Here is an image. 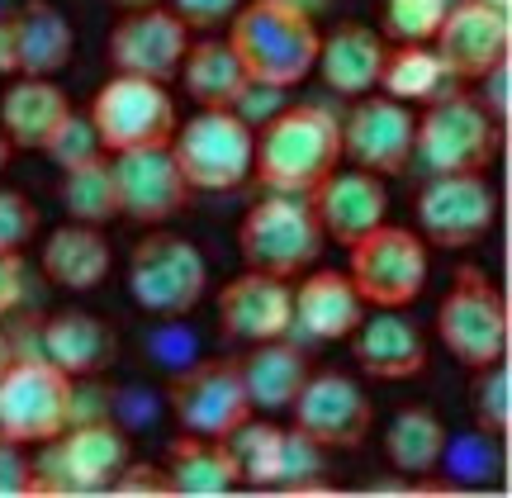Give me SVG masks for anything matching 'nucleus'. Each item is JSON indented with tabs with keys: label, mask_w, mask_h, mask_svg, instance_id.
Masks as SVG:
<instances>
[{
	"label": "nucleus",
	"mask_w": 512,
	"mask_h": 498,
	"mask_svg": "<svg viewBox=\"0 0 512 498\" xmlns=\"http://www.w3.org/2000/svg\"><path fill=\"white\" fill-rule=\"evenodd\" d=\"M166 404H171L176 427L190 432V437H233L252 418V404H247V389H242L233 356L185 366L166 389Z\"/></svg>",
	"instance_id": "12"
},
{
	"label": "nucleus",
	"mask_w": 512,
	"mask_h": 498,
	"mask_svg": "<svg viewBox=\"0 0 512 498\" xmlns=\"http://www.w3.org/2000/svg\"><path fill=\"white\" fill-rule=\"evenodd\" d=\"M479 5H494V10H512V0H479Z\"/></svg>",
	"instance_id": "49"
},
{
	"label": "nucleus",
	"mask_w": 512,
	"mask_h": 498,
	"mask_svg": "<svg viewBox=\"0 0 512 498\" xmlns=\"http://www.w3.org/2000/svg\"><path fill=\"white\" fill-rule=\"evenodd\" d=\"M437 337L465 370H484L503 361V351H508V304L489 280V271L456 266L451 290H446L437 309Z\"/></svg>",
	"instance_id": "8"
},
{
	"label": "nucleus",
	"mask_w": 512,
	"mask_h": 498,
	"mask_svg": "<svg viewBox=\"0 0 512 498\" xmlns=\"http://www.w3.org/2000/svg\"><path fill=\"white\" fill-rule=\"evenodd\" d=\"M375 91L389 100H403V105H437V100L460 91V81L451 76V67L437 57L432 43H399L384 53Z\"/></svg>",
	"instance_id": "32"
},
{
	"label": "nucleus",
	"mask_w": 512,
	"mask_h": 498,
	"mask_svg": "<svg viewBox=\"0 0 512 498\" xmlns=\"http://www.w3.org/2000/svg\"><path fill=\"white\" fill-rule=\"evenodd\" d=\"M242 0H166V10L181 19L185 29H223Z\"/></svg>",
	"instance_id": "40"
},
{
	"label": "nucleus",
	"mask_w": 512,
	"mask_h": 498,
	"mask_svg": "<svg viewBox=\"0 0 512 498\" xmlns=\"http://www.w3.org/2000/svg\"><path fill=\"white\" fill-rule=\"evenodd\" d=\"M72 423V375L38 356V361H10L0 375V437L19 446H43Z\"/></svg>",
	"instance_id": "11"
},
{
	"label": "nucleus",
	"mask_w": 512,
	"mask_h": 498,
	"mask_svg": "<svg viewBox=\"0 0 512 498\" xmlns=\"http://www.w3.org/2000/svg\"><path fill=\"white\" fill-rule=\"evenodd\" d=\"M294 290V328L313 342H347L366 318V299L356 295L347 271H304Z\"/></svg>",
	"instance_id": "25"
},
{
	"label": "nucleus",
	"mask_w": 512,
	"mask_h": 498,
	"mask_svg": "<svg viewBox=\"0 0 512 498\" xmlns=\"http://www.w3.org/2000/svg\"><path fill=\"white\" fill-rule=\"evenodd\" d=\"M290 413L294 427L323 451H356V446H366L370 427H375V408H370L366 389L342 370H318V375L309 370Z\"/></svg>",
	"instance_id": "14"
},
{
	"label": "nucleus",
	"mask_w": 512,
	"mask_h": 498,
	"mask_svg": "<svg viewBox=\"0 0 512 498\" xmlns=\"http://www.w3.org/2000/svg\"><path fill=\"white\" fill-rule=\"evenodd\" d=\"M72 114V100L53 76H19L10 91L0 95V129L19 152H43Z\"/></svg>",
	"instance_id": "27"
},
{
	"label": "nucleus",
	"mask_w": 512,
	"mask_h": 498,
	"mask_svg": "<svg viewBox=\"0 0 512 498\" xmlns=\"http://www.w3.org/2000/svg\"><path fill=\"white\" fill-rule=\"evenodd\" d=\"M228 43L252 81L290 91L313 72L318 24L304 10H294L290 0H247L228 19Z\"/></svg>",
	"instance_id": "2"
},
{
	"label": "nucleus",
	"mask_w": 512,
	"mask_h": 498,
	"mask_svg": "<svg viewBox=\"0 0 512 498\" xmlns=\"http://www.w3.org/2000/svg\"><path fill=\"white\" fill-rule=\"evenodd\" d=\"M10 152H15V148H10V138H5V129H0V171L10 166Z\"/></svg>",
	"instance_id": "48"
},
{
	"label": "nucleus",
	"mask_w": 512,
	"mask_h": 498,
	"mask_svg": "<svg viewBox=\"0 0 512 498\" xmlns=\"http://www.w3.org/2000/svg\"><path fill=\"white\" fill-rule=\"evenodd\" d=\"M451 0H384V34L394 43H432Z\"/></svg>",
	"instance_id": "36"
},
{
	"label": "nucleus",
	"mask_w": 512,
	"mask_h": 498,
	"mask_svg": "<svg viewBox=\"0 0 512 498\" xmlns=\"http://www.w3.org/2000/svg\"><path fill=\"white\" fill-rule=\"evenodd\" d=\"M5 38L15 76H57L76 53L72 19L53 0H24L15 15H5Z\"/></svg>",
	"instance_id": "23"
},
{
	"label": "nucleus",
	"mask_w": 512,
	"mask_h": 498,
	"mask_svg": "<svg viewBox=\"0 0 512 498\" xmlns=\"http://www.w3.org/2000/svg\"><path fill=\"white\" fill-rule=\"evenodd\" d=\"M347 252V276L356 285V295L366 299V309H408L427 290L432 261H427L422 233H413V228H394L384 219L361 242H351Z\"/></svg>",
	"instance_id": "10"
},
{
	"label": "nucleus",
	"mask_w": 512,
	"mask_h": 498,
	"mask_svg": "<svg viewBox=\"0 0 512 498\" xmlns=\"http://www.w3.org/2000/svg\"><path fill=\"white\" fill-rule=\"evenodd\" d=\"M323 223L309 195H261L238 223V252L247 271L299 280L323 257Z\"/></svg>",
	"instance_id": "3"
},
{
	"label": "nucleus",
	"mask_w": 512,
	"mask_h": 498,
	"mask_svg": "<svg viewBox=\"0 0 512 498\" xmlns=\"http://www.w3.org/2000/svg\"><path fill=\"white\" fill-rule=\"evenodd\" d=\"M57 200H62V209H67V219H72V223L110 228V223L119 219V195H114L110 152H100V157H91V162L62 171Z\"/></svg>",
	"instance_id": "34"
},
{
	"label": "nucleus",
	"mask_w": 512,
	"mask_h": 498,
	"mask_svg": "<svg viewBox=\"0 0 512 498\" xmlns=\"http://www.w3.org/2000/svg\"><path fill=\"white\" fill-rule=\"evenodd\" d=\"M209 290V261L185 233H166L162 223L128 252V295L152 318H185L200 309Z\"/></svg>",
	"instance_id": "5"
},
{
	"label": "nucleus",
	"mask_w": 512,
	"mask_h": 498,
	"mask_svg": "<svg viewBox=\"0 0 512 498\" xmlns=\"http://www.w3.org/2000/svg\"><path fill=\"white\" fill-rule=\"evenodd\" d=\"M498 219V190L484 171L427 176L418 195V233L432 247H475Z\"/></svg>",
	"instance_id": "13"
},
{
	"label": "nucleus",
	"mask_w": 512,
	"mask_h": 498,
	"mask_svg": "<svg viewBox=\"0 0 512 498\" xmlns=\"http://www.w3.org/2000/svg\"><path fill=\"white\" fill-rule=\"evenodd\" d=\"M38 209L19 190H0V252H24L38 233Z\"/></svg>",
	"instance_id": "38"
},
{
	"label": "nucleus",
	"mask_w": 512,
	"mask_h": 498,
	"mask_svg": "<svg viewBox=\"0 0 512 498\" xmlns=\"http://www.w3.org/2000/svg\"><path fill=\"white\" fill-rule=\"evenodd\" d=\"M228 446L238 456L242 484H256V489H290V494H299L313 475H323V446H313L299 427L280 432V427L247 418L228 437Z\"/></svg>",
	"instance_id": "16"
},
{
	"label": "nucleus",
	"mask_w": 512,
	"mask_h": 498,
	"mask_svg": "<svg viewBox=\"0 0 512 498\" xmlns=\"http://www.w3.org/2000/svg\"><path fill=\"white\" fill-rule=\"evenodd\" d=\"M38 494V475L29 461V446L0 437V498H24Z\"/></svg>",
	"instance_id": "39"
},
{
	"label": "nucleus",
	"mask_w": 512,
	"mask_h": 498,
	"mask_svg": "<svg viewBox=\"0 0 512 498\" xmlns=\"http://www.w3.org/2000/svg\"><path fill=\"white\" fill-rule=\"evenodd\" d=\"M86 119H91L95 138H100V148L110 152V157L114 152H133V148H166L176 124H181L176 100L166 95L162 81L128 76V72H114L95 91Z\"/></svg>",
	"instance_id": "9"
},
{
	"label": "nucleus",
	"mask_w": 512,
	"mask_h": 498,
	"mask_svg": "<svg viewBox=\"0 0 512 498\" xmlns=\"http://www.w3.org/2000/svg\"><path fill=\"white\" fill-rule=\"evenodd\" d=\"M498 124L475 95H446L437 105H422L413 124V162L427 176H456V171H489L498 157Z\"/></svg>",
	"instance_id": "6"
},
{
	"label": "nucleus",
	"mask_w": 512,
	"mask_h": 498,
	"mask_svg": "<svg viewBox=\"0 0 512 498\" xmlns=\"http://www.w3.org/2000/svg\"><path fill=\"white\" fill-rule=\"evenodd\" d=\"M38 266L43 276L53 280L57 290H72V295H86L95 285H105L114 266V252H110V238L91 228V223H62L43 238V252H38Z\"/></svg>",
	"instance_id": "29"
},
{
	"label": "nucleus",
	"mask_w": 512,
	"mask_h": 498,
	"mask_svg": "<svg viewBox=\"0 0 512 498\" xmlns=\"http://www.w3.org/2000/svg\"><path fill=\"white\" fill-rule=\"evenodd\" d=\"M0 76H10V38H5V19H0Z\"/></svg>",
	"instance_id": "45"
},
{
	"label": "nucleus",
	"mask_w": 512,
	"mask_h": 498,
	"mask_svg": "<svg viewBox=\"0 0 512 498\" xmlns=\"http://www.w3.org/2000/svg\"><path fill=\"white\" fill-rule=\"evenodd\" d=\"M171 162L185 176L190 190L204 195H228L252 181L256 162V129L233 110H200L171 133Z\"/></svg>",
	"instance_id": "4"
},
{
	"label": "nucleus",
	"mask_w": 512,
	"mask_h": 498,
	"mask_svg": "<svg viewBox=\"0 0 512 498\" xmlns=\"http://www.w3.org/2000/svg\"><path fill=\"white\" fill-rule=\"evenodd\" d=\"M309 200L318 223H323V238H332L337 247L361 242L370 228H380L389 219V190L370 171H332Z\"/></svg>",
	"instance_id": "21"
},
{
	"label": "nucleus",
	"mask_w": 512,
	"mask_h": 498,
	"mask_svg": "<svg viewBox=\"0 0 512 498\" xmlns=\"http://www.w3.org/2000/svg\"><path fill=\"white\" fill-rule=\"evenodd\" d=\"M24 290H29V266L19 252H0V318L15 314L24 304Z\"/></svg>",
	"instance_id": "42"
},
{
	"label": "nucleus",
	"mask_w": 512,
	"mask_h": 498,
	"mask_svg": "<svg viewBox=\"0 0 512 498\" xmlns=\"http://www.w3.org/2000/svg\"><path fill=\"white\" fill-rule=\"evenodd\" d=\"M219 328L238 342H271L294 332V290L290 280L242 271L219 290Z\"/></svg>",
	"instance_id": "20"
},
{
	"label": "nucleus",
	"mask_w": 512,
	"mask_h": 498,
	"mask_svg": "<svg viewBox=\"0 0 512 498\" xmlns=\"http://www.w3.org/2000/svg\"><path fill=\"white\" fill-rule=\"evenodd\" d=\"M356 366L366 370L370 380L399 385L427 370V342L413 328V318H403L399 309H375L356 323V332L347 337Z\"/></svg>",
	"instance_id": "22"
},
{
	"label": "nucleus",
	"mask_w": 512,
	"mask_h": 498,
	"mask_svg": "<svg viewBox=\"0 0 512 498\" xmlns=\"http://www.w3.org/2000/svg\"><path fill=\"white\" fill-rule=\"evenodd\" d=\"M119 10H147V5H162V0H114Z\"/></svg>",
	"instance_id": "47"
},
{
	"label": "nucleus",
	"mask_w": 512,
	"mask_h": 498,
	"mask_svg": "<svg viewBox=\"0 0 512 498\" xmlns=\"http://www.w3.org/2000/svg\"><path fill=\"white\" fill-rule=\"evenodd\" d=\"M238 375L242 389H247V404L252 413H280V408L294 404V394L309 380V356L285 342V337H271V342H252L247 356H238Z\"/></svg>",
	"instance_id": "30"
},
{
	"label": "nucleus",
	"mask_w": 512,
	"mask_h": 498,
	"mask_svg": "<svg viewBox=\"0 0 512 498\" xmlns=\"http://www.w3.org/2000/svg\"><path fill=\"white\" fill-rule=\"evenodd\" d=\"M128 461L133 456L124 427H114L110 418L67 423L43 442V456L34 461L38 494H105Z\"/></svg>",
	"instance_id": "7"
},
{
	"label": "nucleus",
	"mask_w": 512,
	"mask_h": 498,
	"mask_svg": "<svg viewBox=\"0 0 512 498\" xmlns=\"http://www.w3.org/2000/svg\"><path fill=\"white\" fill-rule=\"evenodd\" d=\"M342 166V119L318 105H280L256 133L252 176L271 195H313Z\"/></svg>",
	"instance_id": "1"
},
{
	"label": "nucleus",
	"mask_w": 512,
	"mask_h": 498,
	"mask_svg": "<svg viewBox=\"0 0 512 498\" xmlns=\"http://www.w3.org/2000/svg\"><path fill=\"white\" fill-rule=\"evenodd\" d=\"M413 124L418 114L403 100L370 91L342 119V157L370 176H403L413 166Z\"/></svg>",
	"instance_id": "15"
},
{
	"label": "nucleus",
	"mask_w": 512,
	"mask_h": 498,
	"mask_svg": "<svg viewBox=\"0 0 512 498\" xmlns=\"http://www.w3.org/2000/svg\"><path fill=\"white\" fill-rule=\"evenodd\" d=\"M432 48L456 81H479L512 53V10H494L479 0H451L446 19L432 34Z\"/></svg>",
	"instance_id": "17"
},
{
	"label": "nucleus",
	"mask_w": 512,
	"mask_h": 498,
	"mask_svg": "<svg viewBox=\"0 0 512 498\" xmlns=\"http://www.w3.org/2000/svg\"><path fill=\"white\" fill-rule=\"evenodd\" d=\"M290 5H294V10H304L309 19H318V15H323V10L332 5V0H290Z\"/></svg>",
	"instance_id": "44"
},
{
	"label": "nucleus",
	"mask_w": 512,
	"mask_h": 498,
	"mask_svg": "<svg viewBox=\"0 0 512 498\" xmlns=\"http://www.w3.org/2000/svg\"><path fill=\"white\" fill-rule=\"evenodd\" d=\"M384 34H375L370 24H337L328 34H318V57H313V72L323 76V86L332 95H347L361 100L380 86V67H384Z\"/></svg>",
	"instance_id": "24"
},
{
	"label": "nucleus",
	"mask_w": 512,
	"mask_h": 498,
	"mask_svg": "<svg viewBox=\"0 0 512 498\" xmlns=\"http://www.w3.org/2000/svg\"><path fill=\"white\" fill-rule=\"evenodd\" d=\"M185 48H190V29L166 5L124 10V19L110 29V43H105L114 72L147 76V81H162V86L176 81Z\"/></svg>",
	"instance_id": "19"
},
{
	"label": "nucleus",
	"mask_w": 512,
	"mask_h": 498,
	"mask_svg": "<svg viewBox=\"0 0 512 498\" xmlns=\"http://www.w3.org/2000/svg\"><path fill=\"white\" fill-rule=\"evenodd\" d=\"M100 138H95V129H91V119L86 114H67V124L48 138V148H43V157L48 162H57V171H72V166H81V162H91V157H100Z\"/></svg>",
	"instance_id": "37"
},
{
	"label": "nucleus",
	"mask_w": 512,
	"mask_h": 498,
	"mask_svg": "<svg viewBox=\"0 0 512 498\" xmlns=\"http://www.w3.org/2000/svg\"><path fill=\"white\" fill-rule=\"evenodd\" d=\"M446 446H451L446 423L422 404L399 408V413L389 418V427H384V456H389V465H394L399 475H408V480L441 470V465H446Z\"/></svg>",
	"instance_id": "33"
},
{
	"label": "nucleus",
	"mask_w": 512,
	"mask_h": 498,
	"mask_svg": "<svg viewBox=\"0 0 512 498\" xmlns=\"http://www.w3.org/2000/svg\"><path fill=\"white\" fill-rule=\"evenodd\" d=\"M176 76L185 81V95L200 110H233L238 95L247 91V81H252L228 38H200V43H190Z\"/></svg>",
	"instance_id": "31"
},
{
	"label": "nucleus",
	"mask_w": 512,
	"mask_h": 498,
	"mask_svg": "<svg viewBox=\"0 0 512 498\" xmlns=\"http://www.w3.org/2000/svg\"><path fill=\"white\" fill-rule=\"evenodd\" d=\"M475 423L479 437H508L512 427V375L503 361L479 370V385H475Z\"/></svg>",
	"instance_id": "35"
},
{
	"label": "nucleus",
	"mask_w": 512,
	"mask_h": 498,
	"mask_svg": "<svg viewBox=\"0 0 512 498\" xmlns=\"http://www.w3.org/2000/svg\"><path fill=\"white\" fill-rule=\"evenodd\" d=\"M162 480L166 494L176 498H223L242 484V470L228 437H190V432H181L166 451Z\"/></svg>",
	"instance_id": "26"
},
{
	"label": "nucleus",
	"mask_w": 512,
	"mask_h": 498,
	"mask_svg": "<svg viewBox=\"0 0 512 498\" xmlns=\"http://www.w3.org/2000/svg\"><path fill=\"white\" fill-rule=\"evenodd\" d=\"M10 361H15V347H10V337H5V328H0V375L10 370Z\"/></svg>",
	"instance_id": "46"
},
{
	"label": "nucleus",
	"mask_w": 512,
	"mask_h": 498,
	"mask_svg": "<svg viewBox=\"0 0 512 498\" xmlns=\"http://www.w3.org/2000/svg\"><path fill=\"white\" fill-rule=\"evenodd\" d=\"M110 494H119V498H133V494H166V480H162V470H157V465H133V461H128L124 470L114 475Z\"/></svg>",
	"instance_id": "43"
},
{
	"label": "nucleus",
	"mask_w": 512,
	"mask_h": 498,
	"mask_svg": "<svg viewBox=\"0 0 512 498\" xmlns=\"http://www.w3.org/2000/svg\"><path fill=\"white\" fill-rule=\"evenodd\" d=\"M114 351H119V337L91 309H62L43 323V356L72 380H91L100 370H110Z\"/></svg>",
	"instance_id": "28"
},
{
	"label": "nucleus",
	"mask_w": 512,
	"mask_h": 498,
	"mask_svg": "<svg viewBox=\"0 0 512 498\" xmlns=\"http://www.w3.org/2000/svg\"><path fill=\"white\" fill-rule=\"evenodd\" d=\"M479 81H484V95H475L479 105H484V110H489V119H494L498 129H508V110H512V62L508 57H503V62H498V67H489V72L479 76Z\"/></svg>",
	"instance_id": "41"
},
{
	"label": "nucleus",
	"mask_w": 512,
	"mask_h": 498,
	"mask_svg": "<svg viewBox=\"0 0 512 498\" xmlns=\"http://www.w3.org/2000/svg\"><path fill=\"white\" fill-rule=\"evenodd\" d=\"M110 171H114V195H119V219L128 223H143V228L171 223L190 200V185H185V176L176 171L166 148L114 152Z\"/></svg>",
	"instance_id": "18"
}]
</instances>
